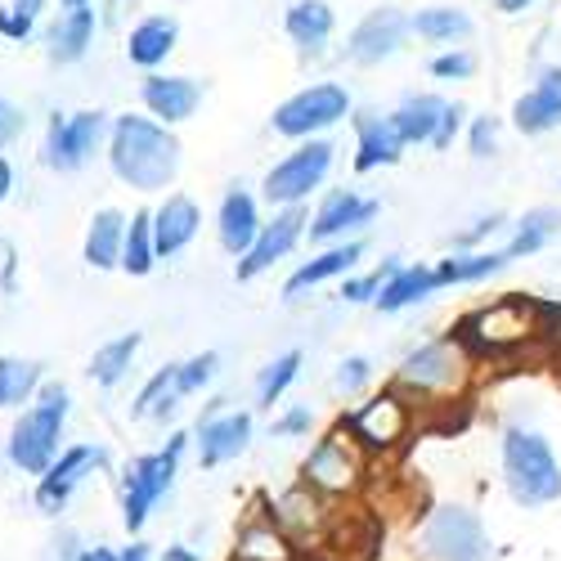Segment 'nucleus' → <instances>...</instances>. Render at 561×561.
<instances>
[{"mask_svg": "<svg viewBox=\"0 0 561 561\" xmlns=\"http://www.w3.org/2000/svg\"><path fill=\"white\" fill-rule=\"evenodd\" d=\"M104 162L113 171L117 184H126L139 198H162L175 190L180 167H184V145L180 135L162 122H153L149 113H113V130H108V149Z\"/></svg>", "mask_w": 561, "mask_h": 561, "instance_id": "obj_1", "label": "nucleus"}, {"mask_svg": "<svg viewBox=\"0 0 561 561\" xmlns=\"http://www.w3.org/2000/svg\"><path fill=\"white\" fill-rule=\"evenodd\" d=\"M499 481L507 499L526 512L561 503V454L543 427L526 423V417H512L499 427Z\"/></svg>", "mask_w": 561, "mask_h": 561, "instance_id": "obj_2", "label": "nucleus"}, {"mask_svg": "<svg viewBox=\"0 0 561 561\" xmlns=\"http://www.w3.org/2000/svg\"><path fill=\"white\" fill-rule=\"evenodd\" d=\"M472 368H477V359L467 355V346L454 333H440V337L413 342L400 355V364L391 373V387L413 409H445V404L462 400L467 382H472Z\"/></svg>", "mask_w": 561, "mask_h": 561, "instance_id": "obj_3", "label": "nucleus"}, {"mask_svg": "<svg viewBox=\"0 0 561 561\" xmlns=\"http://www.w3.org/2000/svg\"><path fill=\"white\" fill-rule=\"evenodd\" d=\"M194 454V436L190 432H171L158 449L145 454H130L117 472V512H122V526L130 539H139L149 530L153 512L171 499L175 481H180V467L184 458Z\"/></svg>", "mask_w": 561, "mask_h": 561, "instance_id": "obj_4", "label": "nucleus"}, {"mask_svg": "<svg viewBox=\"0 0 561 561\" xmlns=\"http://www.w3.org/2000/svg\"><path fill=\"white\" fill-rule=\"evenodd\" d=\"M409 548L417 561H499L485 517L462 499H440L417 512Z\"/></svg>", "mask_w": 561, "mask_h": 561, "instance_id": "obj_5", "label": "nucleus"}, {"mask_svg": "<svg viewBox=\"0 0 561 561\" xmlns=\"http://www.w3.org/2000/svg\"><path fill=\"white\" fill-rule=\"evenodd\" d=\"M68 417H72V391L68 382H45L41 396L14 413L10 423V436H5V458L19 477H45V467H50L64 445H68Z\"/></svg>", "mask_w": 561, "mask_h": 561, "instance_id": "obj_6", "label": "nucleus"}, {"mask_svg": "<svg viewBox=\"0 0 561 561\" xmlns=\"http://www.w3.org/2000/svg\"><path fill=\"white\" fill-rule=\"evenodd\" d=\"M467 355H490V359H503V355H517L526 351L530 342H539V301H526L522 293L512 297H499L494 306H481L467 314L458 329H449Z\"/></svg>", "mask_w": 561, "mask_h": 561, "instance_id": "obj_7", "label": "nucleus"}, {"mask_svg": "<svg viewBox=\"0 0 561 561\" xmlns=\"http://www.w3.org/2000/svg\"><path fill=\"white\" fill-rule=\"evenodd\" d=\"M337 139L319 135V139H301L284 158H278L265 175H261V203H270V211L284 207H306L323 184H329L333 167H337Z\"/></svg>", "mask_w": 561, "mask_h": 561, "instance_id": "obj_8", "label": "nucleus"}, {"mask_svg": "<svg viewBox=\"0 0 561 561\" xmlns=\"http://www.w3.org/2000/svg\"><path fill=\"white\" fill-rule=\"evenodd\" d=\"M113 113L104 108H72V113H50L41 130V167L55 175H77L108 149Z\"/></svg>", "mask_w": 561, "mask_h": 561, "instance_id": "obj_9", "label": "nucleus"}, {"mask_svg": "<svg viewBox=\"0 0 561 561\" xmlns=\"http://www.w3.org/2000/svg\"><path fill=\"white\" fill-rule=\"evenodd\" d=\"M351 117H355V95L342 81H310V85L293 90L284 104H274L270 130L278 139H293V145H301V139H319V135L337 130Z\"/></svg>", "mask_w": 561, "mask_h": 561, "instance_id": "obj_10", "label": "nucleus"}, {"mask_svg": "<svg viewBox=\"0 0 561 561\" xmlns=\"http://www.w3.org/2000/svg\"><path fill=\"white\" fill-rule=\"evenodd\" d=\"M337 427L368 454V458H382V454H396L413 427H417V409L396 391V387H382V391H368L359 404L342 409Z\"/></svg>", "mask_w": 561, "mask_h": 561, "instance_id": "obj_11", "label": "nucleus"}, {"mask_svg": "<svg viewBox=\"0 0 561 561\" xmlns=\"http://www.w3.org/2000/svg\"><path fill=\"white\" fill-rule=\"evenodd\" d=\"M368 454L342 432V427H329V432H314L306 458H301V485L314 490L319 499H351L364 490L368 481Z\"/></svg>", "mask_w": 561, "mask_h": 561, "instance_id": "obj_12", "label": "nucleus"}, {"mask_svg": "<svg viewBox=\"0 0 561 561\" xmlns=\"http://www.w3.org/2000/svg\"><path fill=\"white\" fill-rule=\"evenodd\" d=\"M194 458L203 472H216V467H229V462H239L252 440H256V413L252 409H239V404H229V396H211L198 413V423H194Z\"/></svg>", "mask_w": 561, "mask_h": 561, "instance_id": "obj_13", "label": "nucleus"}, {"mask_svg": "<svg viewBox=\"0 0 561 561\" xmlns=\"http://www.w3.org/2000/svg\"><path fill=\"white\" fill-rule=\"evenodd\" d=\"M104 472H108V449L100 440H72V445H64V454L50 467H45V477H36L32 503H36L41 517H64L68 503Z\"/></svg>", "mask_w": 561, "mask_h": 561, "instance_id": "obj_14", "label": "nucleus"}, {"mask_svg": "<svg viewBox=\"0 0 561 561\" xmlns=\"http://www.w3.org/2000/svg\"><path fill=\"white\" fill-rule=\"evenodd\" d=\"M413 41V14L400 5H373L342 45V59L351 68H382L391 59H400Z\"/></svg>", "mask_w": 561, "mask_h": 561, "instance_id": "obj_15", "label": "nucleus"}, {"mask_svg": "<svg viewBox=\"0 0 561 561\" xmlns=\"http://www.w3.org/2000/svg\"><path fill=\"white\" fill-rule=\"evenodd\" d=\"M382 216V203L368 198L359 190H323L319 203L310 207V225H306V239L314 248H333V243H351V239H364L373 229V220Z\"/></svg>", "mask_w": 561, "mask_h": 561, "instance_id": "obj_16", "label": "nucleus"}, {"mask_svg": "<svg viewBox=\"0 0 561 561\" xmlns=\"http://www.w3.org/2000/svg\"><path fill=\"white\" fill-rule=\"evenodd\" d=\"M306 225H310V207H284V211H274L261 225V233H256V243L248 248V256L233 261V278H239V284H256L261 274H270L274 265H284L306 243Z\"/></svg>", "mask_w": 561, "mask_h": 561, "instance_id": "obj_17", "label": "nucleus"}, {"mask_svg": "<svg viewBox=\"0 0 561 561\" xmlns=\"http://www.w3.org/2000/svg\"><path fill=\"white\" fill-rule=\"evenodd\" d=\"M207 100V81L190 72H149L139 81V113H149L162 126H184L194 122Z\"/></svg>", "mask_w": 561, "mask_h": 561, "instance_id": "obj_18", "label": "nucleus"}, {"mask_svg": "<svg viewBox=\"0 0 561 561\" xmlns=\"http://www.w3.org/2000/svg\"><path fill=\"white\" fill-rule=\"evenodd\" d=\"M100 27H104V19H100L95 5L59 10L55 19L41 23V50H45V59H50L55 68H72V64H81L90 50H95Z\"/></svg>", "mask_w": 561, "mask_h": 561, "instance_id": "obj_19", "label": "nucleus"}, {"mask_svg": "<svg viewBox=\"0 0 561 561\" xmlns=\"http://www.w3.org/2000/svg\"><path fill=\"white\" fill-rule=\"evenodd\" d=\"M351 130H355V149H351V167L355 175H373V171H387V167H400L409 145L400 139L396 122L378 108H364L351 117Z\"/></svg>", "mask_w": 561, "mask_h": 561, "instance_id": "obj_20", "label": "nucleus"}, {"mask_svg": "<svg viewBox=\"0 0 561 561\" xmlns=\"http://www.w3.org/2000/svg\"><path fill=\"white\" fill-rule=\"evenodd\" d=\"M368 243L364 239H351V243H333V248H314L310 261H301L288 278H284V301H306L314 288L323 284H342L346 274L359 270Z\"/></svg>", "mask_w": 561, "mask_h": 561, "instance_id": "obj_21", "label": "nucleus"}, {"mask_svg": "<svg viewBox=\"0 0 561 561\" xmlns=\"http://www.w3.org/2000/svg\"><path fill=\"white\" fill-rule=\"evenodd\" d=\"M507 122H512V130L526 135V139L561 130V64H543L535 72V85L526 90V95L512 100Z\"/></svg>", "mask_w": 561, "mask_h": 561, "instance_id": "obj_22", "label": "nucleus"}, {"mask_svg": "<svg viewBox=\"0 0 561 561\" xmlns=\"http://www.w3.org/2000/svg\"><path fill=\"white\" fill-rule=\"evenodd\" d=\"M180 45V19L167 14V10H153V14H139L126 36H122V50H126V64L139 68V72H167V59L175 55Z\"/></svg>", "mask_w": 561, "mask_h": 561, "instance_id": "obj_23", "label": "nucleus"}, {"mask_svg": "<svg viewBox=\"0 0 561 561\" xmlns=\"http://www.w3.org/2000/svg\"><path fill=\"white\" fill-rule=\"evenodd\" d=\"M261 225H265V216H261V194H252L243 180L225 184L220 207H216V243H220L233 261H239V256H248V248L256 243Z\"/></svg>", "mask_w": 561, "mask_h": 561, "instance_id": "obj_24", "label": "nucleus"}, {"mask_svg": "<svg viewBox=\"0 0 561 561\" xmlns=\"http://www.w3.org/2000/svg\"><path fill=\"white\" fill-rule=\"evenodd\" d=\"M153 211V243H158V261H175L180 252H190L203 233V207L190 194H162Z\"/></svg>", "mask_w": 561, "mask_h": 561, "instance_id": "obj_25", "label": "nucleus"}, {"mask_svg": "<svg viewBox=\"0 0 561 561\" xmlns=\"http://www.w3.org/2000/svg\"><path fill=\"white\" fill-rule=\"evenodd\" d=\"M284 32L306 64H319L337 36V10L329 0H293L288 14H284Z\"/></svg>", "mask_w": 561, "mask_h": 561, "instance_id": "obj_26", "label": "nucleus"}, {"mask_svg": "<svg viewBox=\"0 0 561 561\" xmlns=\"http://www.w3.org/2000/svg\"><path fill=\"white\" fill-rule=\"evenodd\" d=\"M432 297H440L436 265H432V261H404V265L387 278V284H382V293H378V301H373V310H378V314H404V310L423 306V301H432Z\"/></svg>", "mask_w": 561, "mask_h": 561, "instance_id": "obj_27", "label": "nucleus"}, {"mask_svg": "<svg viewBox=\"0 0 561 561\" xmlns=\"http://www.w3.org/2000/svg\"><path fill=\"white\" fill-rule=\"evenodd\" d=\"M445 108H449V100L436 95V90H413V95H404L387 117L396 122V130H400V139L409 149H432Z\"/></svg>", "mask_w": 561, "mask_h": 561, "instance_id": "obj_28", "label": "nucleus"}, {"mask_svg": "<svg viewBox=\"0 0 561 561\" xmlns=\"http://www.w3.org/2000/svg\"><path fill=\"white\" fill-rule=\"evenodd\" d=\"M126 211L122 207H100L85 220V239H81V261L90 270H122V243H126Z\"/></svg>", "mask_w": 561, "mask_h": 561, "instance_id": "obj_29", "label": "nucleus"}, {"mask_svg": "<svg viewBox=\"0 0 561 561\" xmlns=\"http://www.w3.org/2000/svg\"><path fill=\"white\" fill-rule=\"evenodd\" d=\"M436 265V284L440 293L449 288H477V284H490L494 274H503L512 261L503 256V248H481V252H445Z\"/></svg>", "mask_w": 561, "mask_h": 561, "instance_id": "obj_30", "label": "nucleus"}, {"mask_svg": "<svg viewBox=\"0 0 561 561\" xmlns=\"http://www.w3.org/2000/svg\"><path fill=\"white\" fill-rule=\"evenodd\" d=\"M139 351H145V333H117V337H108L104 346H95V355H90L85 378L95 382L100 391H117L122 382H130Z\"/></svg>", "mask_w": 561, "mask_h": 561, "instance_id": "obj_31", "label": "nucleus"}, {"mask_svg": "<svg viewBox=\"0 0 561 561\" xmlns=\"http://www.w3.org/2000/svg\"><path fill=\"white\" fill-rule=\"evenodd\" d=\"M184 396H180V378H175V364H162L153 368L145 387L135 391L130 400V423H171V417L180 413Z\"/></svg>", "mask_w": 561, "mask_h": 561, "instance_id": "obj_32", "label": "nucleus"}, {"mask_svg": "<svg viewBox=\"0 0 561 561\" xmlns=\"http://www.w3.org/2000/svg\"><path fill=\"white\" fill-rule=\"evenodd\" d=\"M50 382V373H45L41 359L32 355H0V413H23L41 387Z\"/></svg>", "mask_w": 561, "mask_h": 561, "instance_id": "obj_33", "label": "nucleus"}, {"mask_svg": "<svg viewBox=\"0 0 561 561\" xmlns=\"http://www.w3.org/2000/svg\"><path fill=\"white\" fill-rule=\"evenodd\" d=\"M557 233H561V207H530V211H522L517 220L507 225L503 256H507V261L539 256V252L557 239Z\"/></svg>", "mask_w": 561, "mask_h": 561, "instance_id": "obj_34", "label": "nucleus"}, {"mask_svg": "<svg viewBox=\"0 0 561 561\" xmlns=\"http://www.w3.org/2000/svg\"><path fill=\"white\" fill-rule=\"evenodd\" d=\"M472 32H477L472 14L458 10V5H423V10H413V36L423 45H436V50H454V45L472 41Z\"/></svg>", "mask_w": 561, "mask_h": 561, "instance_id": "obj_35", "label": "nucleus"}, {"mask_svg": "<svg viewBox=\"0 0 561 561\" xmlns=\"http://www.w3.org/2000/svg\"><path fill=\"white\" fill-rule=\"evenodd\" d=\"M301 368H306V351L301 346H288V351H278L274 359H265L256 368V382H252V400L256 409L274 413V404H284V396L297 387L301 378Z\"/></svg>", "mask_w": 561, "mask_h": 561, "instance_id": "obj_36", "label": "nucleus"}, {"mask_svg": "<svg viewBox=\"0 0 561 561\" xmlns=\"http://www.w3.org/2000/svg\"><path fill=\"white\" fill-rule=\"evenodd\" d=\"M233 561H297V543L278 530L270 517H252L239 530V543H233Z\"/></svg>", "mask_w": 561, "mask_h": 561, "instance_id": "obj_37", "label": "nucleus"}, {"mask_svg": "<svg viewBox=\"0 0 561 561\" xmlns=\"http://www.w3.org/2000/svg\"><path fill=\"white\" fill-rule=\"evenodd\" d=\"M158 243H153V211L149 207H139L130 211L126 220V243H122V274L130 278H149L158 270Z\"/></svg>", "mask_w": 561, "mask_h": 561, "instance_id": "obj_38", "label": "nucleus"}, {"mask_svg": "<svg viewBox=\"0 0 561 561\" xmlns=\"http://www.w3.org/2000/svg\"><path fill=\"white\" fill-rule=\"evenodd\" d=\"M404 261L400 256H387L382 265H373V270H355V274H346L342 284H337V301H346V306H373L378 301V293H382V284L400 270Z\"/></svg>", "mask_w": 561, "mask_h": 561, "instance_id": "obj_39", "label": "nucleus"}, {"mask_svg": "<svg viewBox=\"0 0 561 561\" xmlns=\"http://www.w3.org/2000/svg\"><path fill=\"white\" fill-rule=\"evenodd\" d=\"M175 378H180V396L184 400L207 396L220 382V351H198L190 359H175Z\"/></svg>", "mask_w": 561, "mask_h": 561, "instance_id": "obj_40", "label": "nucleus"}, {"mask_svg": "<svg viewBox=\"0 0 561 561\" xmlns=\"http://www.w3.org/2000/svg\"><path fill=\"white\" fill-rule=\"evenodd\" d=\"M373 378H378V368H373L368 355H342L333 368V391L342 400H364L373 391Z\"/></svg>", "mask_w": 561, "mask_h": 561, "instance_id": "obj_41", "label": "nucleus"}, {"mask_svg": "<svg viewBox=\"0 0 561 561\" xmlns=\"http://www.w3.org/2000/svg\"><path fill=\"white\" fill-rule=\"evenodd\" d=\"M427 72H432V81H472L481 72V59H477V50H467V45H454V50H436L427 59Z\"/></svg>", "mask_w": 561, "mask_h": 561, "instance_id": "obj_42", "label": "nucleus"}, {"mask_svg": "<svg viewBox=\"0 0 561 561\" xmlns=\"http://www.w3.org/2000/svg\"><path fill=\"white\" fill-rule=\"evenodd\" d=\"M507 229V216L503 211H485V216H477V220H467L458 233H454V243H449V252H481V248H490L499 233Z\"/></svg>", "mask_w": 561, "mask_h": 561, "instance_id": "obj_43", "label": "nucleus"}, {"mask_svg": "<svg viewBox=\"0 0 561 561\" xmlns=\"http://www.w3.org/2000/svg\"><path fill=\"white\" fill-rule=\"evenodd\" d=\"M462 139H467V153L477 162H490V158H499V145H503V122L490 113H477V117H467Z\"/></svg>", "mask_w": 561, "mask_h": 561, "instance_id": "obj_44", "label": "nucleus"}, {"mask_svg": "<svg viewBox=\"0 0 561 561\" xmlns=\"http://www.w3.org/2000/svg\"><path fill=\"white\" fill-rule=\"evenodd\" d=\"M319 427V413L310 404H284L270 417V436L274 440H310Z\"/></svg>", "mask_w": 561, "mask_h": 561, "instance_id": "obj_45", "label": "nucleus"}, {"mask_svg": "<svg viewBox=\"0 0 561 561\" xmlns=\"http://www.w3.org/2000/svg\"><path fill=\"white\" fill-rule=\"evenodd\" d=\"M23 135H27V108L0 95V153H10Z\"/></svg>", "mask_w": 561, "mask_h": 561, "instance_id": "obj_46", "label": "nucleus"}, {"mask_svg": "<svg viewBox=\"0 0 561 561\" xmlns=\"http://www.w3.org/2000/svg\"><path fill=\"white\" fill-rule=\"evenodd\" d=\"M462 130H467V104L449 100V108H445V117H440V130H436V139H432V149H436V153L454 149V139H458Z\"/></svg>", "mask_w": 561, "mask_h": 561, "instance_id": "obj_47", "label": "nucleus"}, {"mask_svg": "<svg viewBox=\"0 0 561 561\" xmlns=\"http://www.w3.org/2000/svg\"><path fill=\"white\" fill-rule=\"evenodd\" d=\"M36 32H41V23L23 19V14H19V10H10V5H0V41H10V45H27Z\"/></svg>", "mask_w": 561, "mask_h": 561, "instance_id": "obj_48", "label": "nucleus"}, {"mask_svg": "<svg viewBox=\"0 0 561 561\" xmlns=\"http://www.w3.org/2000/svg\"><path fill=\"white\" fill-rule=\"evenodd\" d=\"M50 5H55V0H10V10H19V14L32 19V23H45Z\"/></svg>", "mask_w": 561, "mask_h": 561, "instance_id": "obj_49", "label": "nucleus"}, {"mask_svg": "<svg viewBox=\"0 0 561 561\" xmlns=\"http://www.w3.org/2000/svg\"><path fill=\"white\" fill-rule=\"evenodd\" d=\"M14 184H19V171H14V162L5 153H0V207L14 198Z\"/></svg>", "mask_w": 561, "mask_h": 561, "instance_id": "obj_50", "label": "nucleus"}, {"mask_svg": "<svg viewBox=\"0 0 561 561\" xmlns=\"http://www.w3.org/2000/svg\"><path fill=\"white\" fill-rule=\"evenodd\" d=\"M117 552H122V561H158V548L145 543V539H130V543L117 548Z\"/></svg>", "mask_w": 561, "mask_h": 561, "instance_id": "obj_51", "label": "nucleus"}, {"mask_svg": "<svg viewBox=\"0 0 561 561\" xmlns=\"http://www.w3.org/2000/svg\"><path fill=\"white\" fill-rule=\"evenodd\" d=\"M158 561H203V552H198L194 543H167V548L158 552Z\"/></svg>", "mask_w": 561, "mask_h": 561, "instance_id": "obj_52", "label": "nucleus"}, {"mask_svg": "<svg viewBox=\"0 0 561 561\" xmlns=\"http://www.w3.org/2000/svg\"><path fill=\"white\" fill-rule=\"evenodd\" d=\"M77 561H122V552H117L113 543H85V548L77 552Z\"/></svg>", "mask_w": 561, "mask_h": 561, "instance_id": "obj_53", "label": "nucleus"}, {"mask_svg": "<svg viewBox=\"0 0 561 561\" xmlns=\"http://www.w3.org/2000/svg\"><path fill=\"white\" fill-rule=\"evenodd\" d=\"M539 0H494V10L499 14H526V10H535Z\"/></svg>", "mask_w": 561, "mask_h": 561, "instance_id": "obj_54", "label": "nucleus"}, {"mask_svg": "<svg viewBox=\"0 0 561 561\" xmlns=\"http://www.w3.org/2000/svg\"><path fill=\"white\" fill-rule=\"evenodd\" d=\"M59 10H85V5H95V0H55Z\"/></svg>", "mask_w": 561, "mask_h": 561, "instance_id": "obj_55", "label": "nucleus"}]
</instances>
